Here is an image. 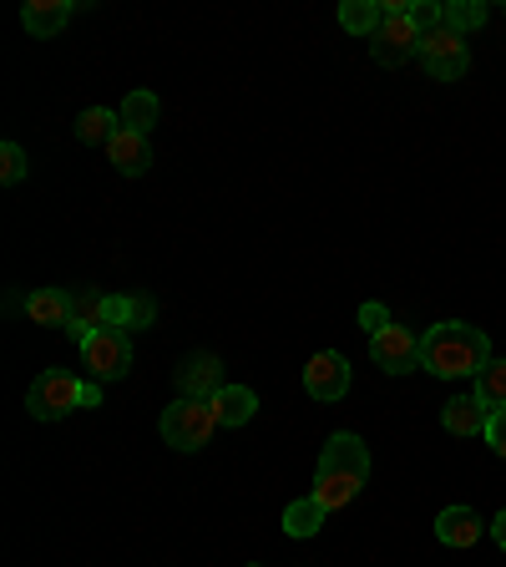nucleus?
Segmentation results:
<instances>
[{
    "label": "nucleus",
    "instance_id": "obj_1",
    "mask_svg": "<svg viewBox=\"0 0 506 567\" xmlns=\"http://www.w3.org/2000/svg\"><path fill=\"white\" fill-rule=\"evenodd\" d=\"M492 340H486L476 324L466 319H441L431 330L421 334V370L441 380H461V375H476L482 365H492Z\"/></svg>",
    "mask_w": 506,
    "mask_h": 567
},
{
    "label": "nucleus",
    "instance_id": "obj_2",
    "mask_svg": "<svg viewBox=\"0 0 506 567\" xmlns=\"http://www.w3.org/2000/svg\"><path fill=\"white\" fill-rule=\"evenodd\" d=\"M370 482V451L354 431H334L319 451V472H314V502H324L330 512L350 507L360 486Z\"/></svg>",
    "mask_w": 506,
    "mask_h": 567
},
{
    "label": "nucleus",
    "instance_id": "obj_3",
    "mask_svg": "<svg viewBox=\"0 0 506 567\" xmlns=\"http://www.w3.org/2000/svg\"><path fill=\"white\" fill-rule=\"evenodd\" d=\"M157 431H163V441H167L173 451H198V446H208V436L218 431L213 401H188V395H177V401L163 411Z\"/></svg>",
    "mask_w": 506,
    "mask_h": 567
},
{
    "label": "nucleus",
    "instance_id": "obj_4",
    "mask_svg": "<svg viewBox=\"0 0 506 567\" xmlns=\"http://www.w3.org/2000/svg\"><path fill=\"white\" fill-rule=\"evenodd\" d=\"M82 395H86V380H76L71 370H41L25 390V411L35 421H61V415L82 411Z\"/></svg>",
    "mask_w": 506,
    "mask_h": 567
},
{
    "label": "nucleus",
    "instance_id": "obj_5",
    "mask_svg": "<svg viewBox=\"0 0 506 567\" xmlns=\"http://www.w3.org/2000/svg\"><path fill=\"white\" fill-rule=\"evenodd\" d=\"M421 66L431 82H461L466 66H472V51H466V35L446 31L441 25L436 35H421Z\"/></svg>",
    "mask_w": 506,
    "mask_h": 567
},
{
    "label": "nucleus",
    "instance_id": "obj_6",
    "mask_svg": "<svg viewBox=\"0 0 506 567\" xmlns=\"http://www.w3.org/2000/svg\"><path fill=\"white\" fill-rule=\"evenodd\" d=\"M82 360L92 380H122L132 370V340L127 330H92L82 340Z\"/></svg>",
    "mask_w": 506,
    "mask_h": 567
},
{
    "label": "nucleus",
    "instance_id": "obj_7",
    "mask_svg": "<svg viewBox=\"0 0 506 567\" xmlns=\"http://www.w3.org/2000/svg\"><path fill=\"white\" fill-rule=\"evenodd\" d=\"M370 51H375L380 66H405L411 56H421V31H415L411 11H390L375 41H370Z\"/></svg>",
    "mask_w": 506,
    "mask_h": 567
},
{
    "label": "nucleus",
    "instance_id": "obj_8",
    "mask_svg": "<svg viewBox=\"0 0 506 567\" xmlns=\"http://www.w3.org/2000/svg\"><path fill=\"white\" fill-rule=\"evenodd\" d=\"M370 354H375V365L385 375H411L421 370V340H415L405 324H390V330L370 334Z\"/></svg>",
    "mask_w": 506,
    "mask_h": 567
},
{
    "label": "nucleus",
    "instance_id": "obj_9",
    "mask_svg": "<svg viewBox=\"0 0 506 567\" xmlns=\"http://www.w3.org/2000/svg\"><path fill=\"white\" fill-rule=\"evenodd\" d=\"M304 390L324 405L344 401V395H350V360H344L340 350H319L304 365Z\"/></svg>",
    "mask_w": 506,
    "mask_h": 567
},
{
    "label": "nucleus",
    "instance_id": "obj_10",
    "mask_svg": "<svg viewBox=\"0 0 506 567\" xmlns=\"http://www.w3.org/2000/svg\"><path fill=\"white\" fill-rule=\"evenodd\" d=\"M173 380H177V395H188V401H213V395L224 390V365H218V354L198 350L177 365Z\"/></svg>",
    "mask_w": 506,
    "mask_h": 567
},
{
    "label": "nucleus",
    "instance_id": "obj_11",
    "mask_svg": "<svg viewBox=\"0 0 506 567\" xmlns=\"http://www.w3.org/2000/svg\"><path fill=\"white\" fill-rule=\"evenodd\" d=\"M92 330H112V295H102V289H71V340L82 344Z\"/></svg>",
    "mask_w": 506,
    "mask_h": 567
},
{
    "label": "nucleus",
    "instance_id": "obj_12",
    "mask_svg": "<svg viewBox=\"0 0 506 567\" xmlns=\"http://www.w3.org/2000/svg\"><path fill=\"white\" fill-rule=\"evenodd\" d=\"M106 153H112V167H117L122 177H142L153 167V137H142V132H132V127H117L112 142H106Z\"/></svg>",
    "mask_w": 506,
    "mask_h": 567
},
{
    "label": "nucleus",
    "instance_id": "obj_13",
    "mask_svg": "<svg viewBox=\"0 0 506 567\" xmlns=\"http://www.w3.org/2000/svg\"><path fill=\"white\" fill-rule=\"evenodd\" d=\"M71 21V0H25L21 6V25L35 35V41H51L61 35Z\"/></svg>",
    "mask_w": 506,
    "mask_h": 567
},
{
    "label": "nucleus",
    "instance_id": "obj_14",
    "mask_svg": "<svg viewBox=\"0 0 506 567\" xmlns=\"http://www.w3.org/2000/svg\"><path fill=\"white\" fill-rule=\"evenodd\" d=\"M486 421H492V411L476 395H451L446 411H441V425L451 436H486Z\"/></svg>",
    "mask_w": 506,
    "mask_h": 567
},
{
    "label": "nucleus",
    "instance_id": "obj_15",
    "mask_svg": "<svg viewBox=\"0 0 506 567\" xmlns=\"http://www.w3.org/2000/svg\"><path fill=\"white\" fill-rule=\"evenodd\" d=\"M482 532H486V522L476 517V507H461V502L436 517V537L446 547H476V537H482Z\"/></svg>",
    "mask_w": 506,
    "mask_h": 567
},
{
    "label": "nucleus",
    "instance_id": "obj_16",
    "mask_svg": "<svg viewBox=\"0 0 506 567\" xmlns=\"http://www.w3.org/2000/svg\"><path fill=\"white\" fill-rule=\"evenodd\" d=\"M213 415H218V425H248L254 415H259V395L248 385H224L218 395H213Z\"/></svg>",
    "mask_w": 506,
    "mask_h": 567
},
{
    "label": "nucleus",
    "instance_id": "obj_17",
    "mask_svg": "<svg viewBox=\"0 0 506 567\" xmlns=\"http://www.w3.org/2000/svg\"><path fill=\"white\" fill-rule=\"evenodd\" d=\"M25 315H31V324L71 330V295L66 289H35V295L25 299Z\"/></svg>",
    "mask_w": 506,
    "mask_h": 567
},
{
    "label": "nucleus",
    "instance_id": "obj_18",
    "mask_svg": "<svg viewBox=\"0 0 506 567\" xmlns=\"http://www.w3.org/2000/svg\"><path fill=\"white\" fill-rule=\"evenodd\" d=\"M324 517H330V507L314 502V492H309V496H299V502L283 507V532H289V537H314V532L324 527Z\"/></svg>",
    "mask_w": 506,
    "mask_h": 567
},
{
    "label": "nucleus",
    "instance_id": "obj_19",
    "mask_svg": "<svg viewBox=\"0 0 506 567\" xmlns=\"http://www.w3.org/2000/svg\"><path fill=\"white\" fill-rule=\"evenodd\" d=\"M340 25L350 35H370V41H375V31L385 25V6H380V0H344Z\"/></svg>",
    "mask_w": 506,
    "mask_h": 567
},
{
    "label": "nucleus",
    "instance_id": "obj_20",
    "mask_svg": "<svg viewBox=\"0 0 506 567\" xmlns=\"http://www.w3.org/2000/svg\"><path fill=\"white\" fill-rule=\"evenodd\" d=\"M476 401L486 411H502L506 405V360H492V365L476 370Z\"/></svg>",
    "mask_w": 506,
    "mask_h": 567
},
{
    "label": "nucleus",
    "instance_id": "obj_21",
    "mask_svg": "<svg viewBox=\"0 0 506 567\" xmlns=\"http://www.w3.org/2000/svg\"><path fill=\"white\" fill-rule=\"evenodd\" d=\"M122 127H132V132H153V122H157V96L153 92H127V102H122Z\"/></svg>",
    "mask_w": 506,
    "mask_h": 567
},
{
    "label": "nucleus",
    "instance_id": "obj_22",
    "mask_svg": "<svg viewBox=\"0 0 506 567\" xmlns=\"http://www.w3.org/2000/svg\"><path fill=\"white\" fill-rule=\"evenodd\" d=\"M122 127V117H112L106 106H92L76 117V142H112V132Z\"/></svg>",
    "mask_w": 506,
    "mask_h": 567
},
{
    "label": "nucleus",
    "instance_id": "obj_23",
    "mask_svg": "<svg viewBox=\"0 0 506 567\" xmlns=\"http://www.w3.org/2000/svg\"><path fill=\"white\" fill-rule=\"evenodd\" d=\"M486 25V6L482 0H451L446 6V31L466 35V31H482Z\"/></svg>",
    "mask_w": 506,
    "mask_h": 567
},
{
    "label": "nucleus",
    "instance_id": "obj_24",
    "mask_svg": "<svg viewBox=\"0 0 506 567\" xmlns=\"http://www.w3.org/2000/svg\"><path fill=\"white\" fill-rule=\"evenodd\" d=\"M411 21H415V31H421V35H436L441 25H446V6H436V0H415Z\"/></svg>",
    "mask_w": 506,
    "mask_h": 567
},
{
    "label": "nucleus",
    "instance_id": "obj_25",
    "mask_svg": "<svg viewBox=\"0 0 506 567\" xmlns=\"http://www.w3.org/2000/svg\"><path fill=\"white\" fill-rule=\"evenodd\" d=\"M21 177H25V153H21V142H6V147H0V183H6V188H16Z\"/></svg>",
    "mask_w": 506,
    "mask_h": 567
},
{
    "label": "nucleus",
    "instance_id": "obj_26",
    "mask_svg": "<svg viewBox=\"0 0 506 567\" xmlns=\"http://www.w3.org/2000/svg\"><path fill=\"white\" fill-rule=\"evenodd\" d=\"M157 305L153 295H127V330H153Z\"/></svg>",
    "mask_w": 506,
    "mask_h": 567
},
{
    "label": "nucleus",
    "instance_id": "obj_27",
    "mask_svg": "<svg viewBox=\"0 0 506 567\" xmlns=\"http://www.w3.org/2000/svg\"><path fill=\"white\" fill-rule=\"evenodd\" d=\"M482 441L506 461V405H502V411H492V421H486V436H482Z\"/></svg>",
    "mask_w": 506,
    "mask_h": 567
},
{
    "label": "nucleus",
    "instance_id": "obj_28",
    "mask_svg": "<svg viewBox=\"0 0 506 567\" xmlns=\"http://www.w3.org/2000/svg\"><path fill=\"white\" fill-rule=\"evenodd\" d=\"M360 319H365L370 334H380V330H390V324H395V319L385 315V305H365V309H360Z\"/></svg>",
    "mask_w": 506,
    "mask_h": 567
},
{
    "label": "nucleus",
    "instance_id": "obj_29",
    "mask_svg": "<svg viewBox=\"0 0 506 567\" xmlns=\"http://www.w3.org/2000/svg\"><path fill=\"white\" fill-rule=\"evenodd\" d=\"M492 537H496V543H502V553H506V507L496 512V522H492Z\"/></svg>",
    "mask_w": 506,
    "mask_h": 567
},
{
    "label": "nucleus",
    "instance_id": "obj_30",
    "mask_svg": "<svg viewBox=\"0 0 506 567\" xmlns=\"http://www.w3.org/2000/svg\"><path fill=\"white\" fill-rule=\"evenodd\" d=\"M254 567H259V563H254Z\"/></svg>",
    "mask_w": 506,
    "mask_h": 567
}]
</instances>
